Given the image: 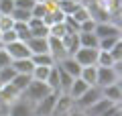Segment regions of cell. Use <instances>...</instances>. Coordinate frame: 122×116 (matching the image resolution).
Segmentation results:
<instances>
[{"label": "cell", "mask_w": 122, "mask_h": 116, "mask_svg": "<svg viewBox=\"0 0 122 116\" xmlns=\"http://www.w3.org/2000/svg\"><path fill=\"white\" fill-rule=\"evenodd\" d=\"M26 45H29L30 49V55L33 53H47V37H30L29 41H26Z\"/></svg>", "instance_id": "e0dca14e"}, {"label": "cell", "mask_w": 122, "mask_h": 116, "mask_svg": "<svg viewBox=\"0 0 122 116\" xmlns=\"http://www.w3.org/2000/svg\"><path fill=\"white\" fill-rule=\"evenodd\" d=\"M49 92H53V90H51L45 82H37V79H33V77H30L29 86L22 90L20 96H22L25 100H29V102H33V106H35V102H39V100L43 98V96H47Z\"/></svg>", "instance_id": "6da1fadb"}, {"label": "cell", "mask_w": 122, "mask_h": 116, "mask_svg": "<svg viewBox=\"0 0 122 116\" xmlns=\"http://www.w3.org/2000/svg\"><path fill=\"white\" fill-rule=\"evenodd\" d=\"M100 98H102V88L100 86H90L79 98H75V108L86 110L87 106H92V104L96 102V100H100Z\"/></svg>", "instance_id": "5b68a950"}, {"label": "cell", "mask_w": 122, "mask_h": 116, "mask_svg": "<svg viewBox=\"0 0 122 116\" xmlns=\"http://www.w3.org/2000/svg\"><path fill=\"white\" fill-rule=\"evenodd\" d=\"M0 47H2V43H0Z\"/></svg>", "instance_id": "c3c4849f"}, {"label": "cell", "mask_w": 122, "mask_h": 116, "mask_svg": "<svg viewBox=\"0 0 122 116\" xmlns=\"http://www.w3.org/2000/svg\"><path fill=\"white\" fill-rule=\"evenodd\" d=\"M61 43L65 47V53L67 55H73L75 51L79 49V39H77V33H67L61 37Z\"/></svg>", "instance_id": "9a60e30c"}, {"label": "cell", "mask_w": 122, "mask_h": 116, "mask_svg": "<svg viewBox=\"0 0 122 116\" xmlns=\"http://www.w3.org/2000/svg\"><path fill=\"white\" fill-rule=\"evenodd\" d=\"M35 116H37V114H35Z\"/></svg>", "instance_id": "f907efd6"}, {"label": "cell", "mask_w": 122, "mask_h": 116, "mask_svg": "<svg viewBox=\"0 0 122 116\" xmlns=\"http://www.w3.org/2000/svg\"><path fill=\"white\" fill-rule=\"evenodd\" d=\"M35 2H41V4H43V2H47V0H35Z\"/></svg>", "instance_id": "7bdbcfd3"}, {"label": "cell", "mask_w": 122, "mask_h": 116, "mask_svg": "<svg viewBox=\"0 0 122 116\" xmlns=\"http://www.w3.org/2000/svg\"><path fill=\"white\" fill-rule=\"evenodd\" d=\"M102 6H104V10L112 16V14L120 12V0H98Z\"/></svg>", "instance_id": "f1b7e54d"}, {"label": "cell", "mask_w": 122, "mask_h": 116, "mask_svg": "<svg viewBox=\"0 0 122 116\" xmlns=\"http://www.w3.org/2000/svg\"><path fill=\"white\" fill-rule=\"evenodd\" d=\"M18 98H20V92H18L10 82L2 84V88H0V106H2L4 112H6V108H8L12 102H16Z\"/></svg>", "instance_id": "ba28073f"}, {"label": "cell", "mask_w": 122, "mask_h": 116, "mask_svg": "<svg viewBox=\"0 0 122 116\" xmlns=\"http://www.w3.org/2000/svg\"><path fill=\"white\" fill-rule=\"evenodd\" d=\"M118 116H120V114H118Z\"/></svg>", "instance_id": "681fc988"}, {"label": "cell", "mask_w": 122, "mask_h": 116, "mask_svg": "<svg viewBox=\"0 0 122 116\" xmlns=\"http://www.w3.org/2000/svg\"><path fill=\"white\" fill-rule=\"evenodd\" d=\"M94 35L98 39H104V37H120V25L112 21H104V22H96L94 26Z\"/></svg>", "instance_id": "9c48e42d"}, {"label": "cell", "mask_w": 122, "mask_h": 116, "mask_svg": "<svg viewBox=\"0 0 122 116\" xmlns=\"http://www.w3.org/2000/svg\"><path fill=\"white\" fill-rule=\"evenodd\" d=\"M71 2H79V4H81V0H71Z\"/></svg>", "instance_id": "ee69618b"}, {"label": "cell", "mask_w": 122, "mask_h": 116, "mask_svg": "<svg viewBox=\"0 0 122 116\" xmlns=\"http://www.w3.org/2000/svg\"><path fill=\"white\" fill-rule=\"evenodd\" d=\"M108 53H110V55H112V59L116 61V63H118V61H122V39H120V41H118L116 45H114L112 49H110Z\"/></svg>", "instance_id": "e575fe53"}, {"label": "cell", "mask_w": 122, "mask_h": 116, "mask_svg": "<svg viewBox=\"0 0 122 116\" xmlns=\"http://www.w3.org/2000/svg\"><path fill=\"white\" fill-rule=\"evenodd\" d=\"M35 6V0H14V8H25V10H30Z\"/></svg>", "instance_id": "f35d334b"}, {"label": "cell", "mask_w": 122, "mask_h": 116, "mask_svg": "<svg viewBox=\"0 0 122 116\" xmlns=\"http://www.w3.org/2000/svg\"><path fill=\"white\" fill-rule=\"evenodd\" d=\"M51 67H53V65H51ZM51 67H49V65H35V67H33V71H30V77H33V79H37V82H45Z\"/></svg>", "instance_id": "cb8c5ba5"}, {"label": "cell", "mask_w": 122, "mask_h": 116, "mask_svg": "<svg viewBox=\"0 0 122 116\" xmlns=\"http://www.w3.org/2000/svg\"><path fill=\"white\" fill-rule=\"evenodd\" d=\"M57 94H59V92H49V94L43 96L39 102H35V114L37 116H51L53 106H55V100H57Z\"/></svg>", "instance_id": "52a82bcc"}, {"label": "cell", "mask_w": 122, "mask_h": 116, "mask_svg": "<svg viewBox=\"0 0 122 116\" xmlns=\"http://www.w3.org/2000/svg\"><path fill=\"white\" fill-rule=\"evenodd\" d=\"M10 65H12V69L16 73H29L33 71V67H35V63L30 61V57H22V59H12L10 61Z\"/></svg>", "instance_id": "2e32d148"}, {"label": "cell", "mask_w": 122, "mask_h": 116, "mask_svg": "<svg viewBox=\"0 0 122 116\" xmlns=\"http://www.w3.org/2000/svg\"><path fill=\"white\" fill-rule=\"evenodd\" d=\"M10 55L6 53V49L4 47H0V67H6V65H10Z\"/></svg>", "instance_id": "ab89813d"}, {"label": "cell", "mask_w": 122, "mask_h": 116, "mask_svg": "<svg viewBox=\"0 0 122 116\" xmlns=\"http://www.w3.org/2000/svg\"><path fill=\"white\" fill-rule=\"evenodd\" d=\"M116 63V61L112 59V55H110L108 51H98V59H96V65L98 67H112V65Z\"/></svg>", "instance_id": "4316f807"}, {"label": "cell", "mask_w": 122, "mask_h": 116, "mask_svg": "<svg viewBox=\"0 0 122 116\" xmlns=\"http://www.w3.org/2000/svg\"><path fill=\"white\" fill-rule=\"evenodd\" d=\"M57 65H59V67L63 69L65 73H69L71 77H79V71H81V65H79V63H77V61H75L71 55H65L63 59H59V61H57Z\"/></svg>", "instance_id": "7c38bea8"}, {"label": "cell", "mask_w": 122, "mask_h": 116, "mask_svg": "<svg viewBox=\"0 0 122 116\" xmlns=\"http://www.w3.org/2000/svg\"><path fill=\"white\" fill-rule=\"evenodd\" d=\"M120 65L122 61H118V63H114L112 67H98V75H96V86L100 88H106L110 86V84L114 82H120Z\"/></svg>", "instance_id": "7a4b0ae2"}, {"label": "cell", "mask_w": 122, "mask_h": 116, "mask_svg": "<svg viewBox=\"0 0 122 116\" xmlns=\"http://www.w3.org/2000/svg\"><path fill=\"white\" fill-rule=\"evenodd\" d=\"M14 10V0H0V14H10Z\"/></svg>", "instance_id": "d590c367"}, {"label": "cell", "mask_w": 122, "mask_h": 116, "mask_svg": "<svg viewBox=\"0 0 122 116\" xmlns=\"http://www.w3.org/2000/svg\"><path fill=\"white\" fill-rule=\"evenodd\" d=\"M94 26H96L94 18H87V21L79 22V31H83V33H94Z\"/></svg>", "instance_id": "8d00e7d4"}, {"label": "cell", "mask_w": 122, "mask_h": 116, "mask_svg": "<svg viewBox=\"0 0 122 116\" xmlns=\"http://www.w3.org/2000/svg\"><path fill=\"white\" fill-rule=\"evenodd\" d=\"M6 49V53L10 55V59H22V57H30V49L26 45V41H12L8 45H2Z\"/></svg>", "instance_id": "30bf717a"}, {"label": "cell", "mask_w": 122, "mask_h": 116, "mask_svg": "<svg viewBox=\"0 0 122 116\" xmlns=\"http://www.w3.org/2000/svg\"><path fill=\"white\" fill-rule=\"evenodd\" d=\"M14 33H16V37H18V41H29L33 35H30V29H29V25L26 22H14Z\"/></svg>", "instance_id": "603a6c76"}, {"label": "cell", "mask_w": 122, "mask_h": 116, "mask_svg": "<svg viewBox=\"0 0 122 116\" xmlns=\"http://www.w3.org/2000/svg\"><path fill=\"white\" fill-rule=\"evenodd\" d=\"M47 2H53V4H57V2H59V0H47Z\"/></svg>", "instance_id": "b9f144b4"}, {"label": "cell", "mask_w": 122, "mask_h": 116, "mask_svg": "<svg viewBox=\"0 0 122 116\" xmlns=\"http://www.w3.org/2000/svg\"><path fill=\"white\" fill-rule=\"evenodd\" d=\"M77 6H79V2H71V0H59V2H57V8L65 14V16L73 14V10L77 8Z\"/></svg>", "instance_id": "83f0119b"}, {"label": "cell", "mask_w": 122, "mask_h": 116, "mask_svg": "<svg viewBox=\"0 0 122 116\" xmlns=\"http://www.w3.org/2000/svg\"><path fill=\"white\" fill-rule=\"evenodd\" d=\"M4 114L6 116H35V106H33V102H29L20 96L16 102H12L6 108Z\"/></svg>", "instance_id": "3957f363"}, {"label": "cell", "mask_w": 122, "mask_h": 116, "mask_svg": "<svg viewBox=\"0 0 122 116\" xmlns=\"http://www.w3.org/2000/svg\"><path fill=\"white\" fill-rule=\"evenodd\" d=\"M98 51H100L98 47H79L71 57H73V59L77 61L81 67H86V65H96Z\"/></svg>", "instance_id": "8992f818"}, {"label": "cell", "mask_w": 122, "mask_h": 116, "mask_svg": "<svg viewBox=\"0 0 122 116\" xmlns=\"http://www.w3.org/2000/svg\"><path fill=\"white\" fill-rule=\"evenodd\" d=\"M29 82H30V75H29V73H16V75L12 77V82H10V84H12V86L22 94V90L29 86Z\"/></svg>", "instance_id": "d4e9b609"}, {"label": "cell", "mask_w": 122, "mask_h": 116, "mask_svg": "<svg viewBox=\"0 0 122 116\" xmlns=\"http://www.w3.org/2000/svg\"><path fill=\"white\" fill-rule=\"evenodd\" d=\"M45 84H47L53 92H59V71H57V65H53V67L49 69V75H47V79H45Z\"/></svg>", "instance_id": "7402d4cb"}, {"label": "cell", "mask_w": 122, "mask_h": 116, "mask_svg": "<svg viewBox=\"0 0 122 116\" xmlns=\"http://www.w3.org/2000/svg\"><path fill=\"white\" fill-rule=\"evenodd\" d=\"M96 75H98L96 65H86V67H81V71H79V77H81L87 86H96Z\"/></svg>", "instance_id": "d6986e66"}, {"label": "cell", "mask_w": 122, "mask_h": 116, "mask_svg": "<svg viewBox=\"0 0 122 116\" xmlns=\"http://www.w3.org/2000/svg\"><path fill=\"white\" fill-rule=\"evenodd\" d=\"M2 112H4V110H2V106H0V114H2Z\"/></svg>", "instance_id": "f6af8a7d"}, {"label": "cell", "mask_w": 122, "mask_h": 116, "mask_svg": "<svg viewBox=\"0 0 122 116\" xmlns=\"http://www.w3.org/2000/svg\"><path fill=\"white\" fill-rule=\"evenodd\" d=\"M10 16L14 18V22H29L30 18V10H25V8H14L10 12Z\"/></svg>", "instance_id": "f546056e"}, {"label": "cell", "mask_w": 122, "mask_h": 116, "mask_svg": "<svg viewBox=\"0 0 122 116\" xmlns=\"http://www.w3.org/2000/svg\"><path fill=\"white\" fill-rule=\"evenodd\" d=\"M57 71H59V92H67V90H69V86H71V82H73V77H71L69 73H65L59 65H57Z\"/></svg>", "instance_id": "484cf974"}, {"label": "cell", "mask_w": 122, "mask_h": 116, "mask_svg": "<svg viewBox=\"0 0 122 116\" xmlns=\"http://www.w3.org/2000/svg\"><path fill=\"white\" fill-rule=\"evenodd\" d=\"M0 116H6V114H4V112H2V114H0Z\"/></svg>", "instance_id": "bcb514c9"}, {"label": "cell", "mask_w": 122, "mask_h": 116, "mask_svg": "<svg viewBox=\"0 0 122 116\" xmlns=\"http://www.w3.org/2000/svg\"><path fill=\"white\" fill-rule=\"evenodd\" d=\"M0 88H2V82H0Z\"/></svg>", "instance_id": "7dc6e473"}, {"label": "cell", "mask_w": 122, "mask_h": 116, "mask_svg": "<svg viewBox=\"0 0 122 116\" xmlns=\"http://www.w3.org/2000/svg\"><path fill=\"white\" fill-rule=\"evenodd\" d=\"M30 61H33L35 65H49V67L55 65V57H53L49 51L47 53H33V55H30Z\"/></svg>", "instance_id": "ffe728a7"}, {"label": "cell", "mask_w": 122, "mask_h": 116, "mask_svg": "<svg viewBox=\"0 0 122 116\" xmlns=\"http://www.w3.org/2000/svg\"><path fill=\"white\" fill-rule=\"evenodd\" d=\"M12 26H14V18L10 14H0V33L12 29Z\"/></svg>", "instance_id": "836d02e7"}, {"label": "cell", "mask_w": 122, "mask_h": 116, "mask_svg": "<svg viewBox=\"0 0 122 116\" xmlns=\"http://www.w3.org/2000/svg\"><path fill=\"white\" fill-rule=\"evenodd\" d=\"M47 49H49V53L55 57V63L67 55V53H65V47H63V43H61L59 37H51V35H49V37H47Z\"/></svg>", "instance_id": "8fae6325"}, {"label": "cell", "mask_w": 122, "mask_h": 116, "mask_svg": "<svg viewBox=\"0 0 122 116\" xmlns=\"http://www.w3.org/2000/svg\"><path fill=\"white\" fill-rule=\"evenodd\" d=\"M16 75V71L12 69V65H6V67H0V82L2 84H8L12 82V77Z\"/></svg>", "instance_id": "1f68e13d"}, {"label": "cell", "mask_w": 122, "mask_h": 116, "mask_svg": "<svg viewBox=\"0 0 122 116\" xmlns=\"http://www.w3.org/2000/svg\"><path fill=\"white\" fill-rule=\"evenodd\" d=\"M49 35L51 37H63V35H67V29H65V25L63 22H55V25H51L49 26Z\"/></svg>", "instance_id": "d6a6232c"}, {"label": "cell", "mask_w": 122, "mask_h": 116, "mask_svg": "<svg viewBox=\"0 0 122 116\" xmlns=\"http://www.w3.org/2000/svg\"><path fill=\"white\" fill-rule=\"evenodd\" d=\"M26 25H29L30 35H33V37H49V26L45 25L41 18H33V16H30Z\"/></svg>", "instance_id": "5bb4252c"}, {"label": "cell", "mask_w": 122, "mask_h": 116, "mask_svg": "<svg viewBox=\"0 0 122 116\" xmlns=\"http://www.w3.org/2000/svg\"><path fill=\"white\" fill-rule=\"evenodd\" d=\"M77 39H79V47H98V41H100L94 33H83V31L77 33Z\"/></svg>", "instance_id": "44dd1931"}, {"label": "cell", "mask_w": 122, "mask_h": 116, "mask_svg": "<svg viewBox=\"0 0 122 116\" xmlns=\"http://www.w3.org/2000/svg\"><path fill=\"white\" fill-rule=\"evenodd\" d=\"M65 116H87V114H86V110H81V108H71Z\"/></svg>", "instance_id": "60d3db41"}, {"label": "cell", "mask_w": 122, "mask_h": 116, "mask_svg": "<svg viewBox=\"0 0 122 116\" xmlns=\"http://www.w3.org/2000/svg\"><path fill=\"white\" fill-rule=\"evenodd\" d=\"M118 114H120V104H110L100 116H118Z\"/></svg>", "instance_id": "74e56055"}, {"label": "cell", "mask_w": 122, "mask_h": 116, "mask_svg": "<svg viewBox=\"0 0 122 116\" xmlns=\"http://www.w3.org/2000/svg\"><path fill=\"white\" fill-rule=\"evenodd\" d=\"M71 108H75V100L71 98L67 92H59V94H57V100H55V106H53L51 116H65Z\"/></svg>", "instance_id": "277c9868"}, {"label": "cell", "mask_w": 122, "mask_h": 116, "mask_svg": "<svg viewBox=\"0 0 122 116\" xmlns=\"http://www.w3.org/2000/svg\"><path fill=\"white\" fill-rule=\"evenodd\" d=\"M87 88H90V86L83 82L81 77H73V82H71V86H69V90H67V94H69L71 98L75 100V98H79V96H81L83 92L87 90Z\"/></svg>", "instance_id": "ac0fdd59"}, {"label": "cell", "mask_w": 122, "mask_h": 116, "mask_svg": "<svg viewBox=\"0 0 122 116\" xmlns=\"http://www.w3.org/2000/svg\"><path fill=\"white\" fill-rule=\"evenodd\" d=\"M118 41H120V37H104V39L98 41V49H102V51H110Z\"/></svg>", "instance_id": "4dcf8cb0"}, {"label": "cell", "mask_w": 122, "mask_h": 116, "mask_svg": "<svg viewBox=\"0 0 122 116\" xmlns=\"http://www.w3.org/2000/svg\"><path fill=\"white\" fill-rule=\"evenodd\" d=\"M102 96H104L106 100H110V102H114V104H120V100H122L120 82H114V84H110V86L102 88Z\"/></svg>", "instance_id": "4fadbf2b"}]
</instances>
